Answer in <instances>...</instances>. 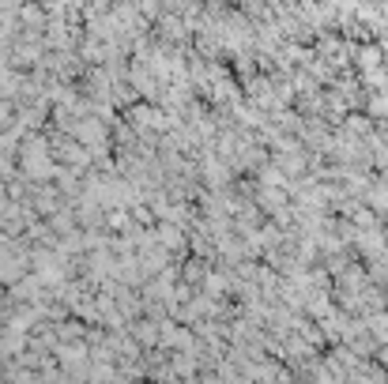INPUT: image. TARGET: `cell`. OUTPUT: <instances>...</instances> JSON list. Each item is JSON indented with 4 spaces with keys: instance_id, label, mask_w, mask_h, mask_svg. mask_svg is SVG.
Instances as JSON below:
<instances>
[{
    "instance_id": "6da1fadb",
    "label": "cell",
    "mask_w": 388,
    "mask_h": 384,
    "mask_svg": "<svg viewBox=\"0 0 388 384\" xmlns=\"http://www.w3.org/2000/svg\"><path fill=\"white\" fill-rule=\"evenodd\" d=\"M381 362L388 365V346H381Z\"/></svg>"
}]
</instances>
